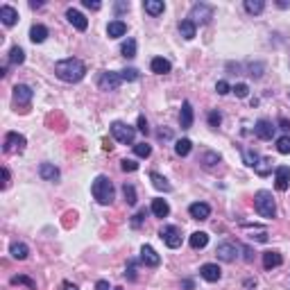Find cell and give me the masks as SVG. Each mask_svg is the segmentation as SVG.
Returning <instances> with one entry per match:
<instances>
[{"instance_id":"obj_43","label":"cell","mask_w":290,"mask_h":290,"mask_svg":"<svg viewBox=\"0 0 290 290\" xmlns=\"http://www.w3.org/2000/svg\"><path fill=\"white\" fill-rule=\"evenodd\" d=\"M145 218H148V211L141 209V211H138V213L132 218V227H134V229H138V227L143 224V220H145Z\"/></svg>"},{"instance_id":"obj_50","label":"cell","mask_w":290,"mask_h":290,"mask_svg":"<svg viewBox=\"0 0 290 290\" xmlns=\"http://www.w3.org/2000/svg\"><path fill=\"white\" fill-rule=\"evenodd\" d=\"M157 136L159 138H161V141H170V138H172V132H170V129H159V134H157Z\"/></svg>"},{"instance_id":"obj_37","label":"cell","mask_w":290,"mask_h":290,"mask_svg":"<svg viewBox=\"0 0 290 290\" xmlns=\"http://www.w3.org/2000/svg\"><path fill=\"white\" fill-rule=\"evenodd\" d=\"M12 283L14 285H19V283H23V285H28L30 290H37V283H34L30 276H25V274H19V276H12Z\"/></svg>"},{"instance_id":"obj_9","label":"cell","mask_w":290,"mask_h":290,"mask_svg":"<svg viewBox=\"0 0 290 290\" xmlns=\"http://www.w3.org/2000/svg\"><path fill=\"white\" fill-rule=\"evenodd\" d=\"M120 84H123L120 73H111V71H105L100 75V80H98V86H100L102 91H116Z\"/></svg>"},{"instance_id":"obj_40","label":"cell","mask_w":290,"mask_h":290,"mask_svg":"<svg viewBox=\"0 0 290 290\" xmlns=\"http://www.w3.org/2000/svg\"><path fill=\"white\" fill-rule=\"evenodd\" d=\"M218 161H220V154H218V152H206L204 157H202V163H204V168H213Z\"/></svg>"},{"instance_id":"obj_55","label":"cell","mask_w":290,"mask_h":290,"mask_svg":"<svg viewBox=\"0 0 290 290\" xmlns=\"http://www.w3.org/2000/svg\"><path fill=\"white\" fill-rule=\"evenodd\" d=\"M64 290H80V288H77L75 283H71V281H66V283H64Z\"/></svg>"},{"instance_id":"obj_45","label":"cell","mask_w":290,"mask_h":290,"mask_svg":"<svg viewBox=\"0 0 290 290\" xmlns=\"http://www.w3.org/2000/svg\"><path fill=\"white\" fill-rule=\"evenodd\" d=\"M125 276L129 281H136V261H129L127 263V270H125Z\"/></svg>"},{"instance_id":"obj_12","label":"cell","mask_w":290,"mask_h":290,"mask_svg":"<svg viewBox=\"0 0 290 290\" xmlns=\"http://www.w3.org/2000/svg\"><path fill=\"white\" fill-rule=\"evenodd\" d=\"M200 276L204 281H209V283H215V281H220V276H222V270H220L218 263H204V265L200 267Z\"/></svg>"},{"instance_id":"obj_26","label":"cell","mask_w":290,"mask_h":290,"mask_svg":"<svg viewBox=\"0 0 290 290\" xmlns=\"http://www.w3.org/2000/svg\"><path fill=\"white\" fill-rule=\"evenodd\" d=\"M150 181H152V186L157 190H163V193H170L172 186L168 184V179L163 175H159V172H150Z\"/></svg>"},{"instance_id":"obj_1","label":"cell","mask_w":290,"mask_h":290,"mask_svg":"<svg viewBox=\"0 0 290 290\" xmlns=\"http://www.w3.org/2000/svg\"><path fill=\"white\" fill-rule=\"evenodd\" d=\"M55 75H57L62 82L75 84V82H80L82 77L86 75V66H84L82 59L68 57V59H62V62L55 64Z\"/></svg>"},{"instance_id":"obj_13","label":"cell","mask_w":290,"mask_h":290,"mask_svg":"<svg viewBox=\"0 0 290 290\" xmlns=\"http://www.w3.org/2000/svg\"><path fill=\"white\" fill-rule=\"evenodd\" d=\"M274 186H276V190H288V186H290V168L288 166H279L274 170Z\"/></svg>"},{"instance_id":"obj_31","label":"cell","mask_w":290,"mask_h":290,"mask_svg":"<svg viewBox=\"0 0 290 290\" xmlns=\"http://www.w3.org/2000/svg\"><path fill=\"white\" fill-rule=\"evenodd\" d=\"M190 150H193V143H190L188 138H181V141L175 143V152L179 154V157H188Z\"/></svg>"},{"instance_id":"obj_22","label":"cell","mask_w":290,"mask_h":290,"mask_svg":"<svg viewBox=\"0 0 290 290\" xmlns=\"http://www.w3.org/2000/svg\"><path fill=\"white\" fill-rule=\"evenodd\" d=\"M39 175H41V179H46V181L59 179V170L53 166V163H41V166H39Z\"/></svg>"},{"instance_id":"obj_51","label":"cell","mask_w":290,"mask_h":290,"mask_svg":"<svg viewBox=\"0 0 290 290\" xmlns=\"http://www.w3.org/2000/svg\"><path fill=\"white\" fill-rule=\"evenodd\" d=\"M123 12H129V3H116V14H123Z\"/></svg>"},{"instance_id":"obj_57","label":"cell","mask_w":290,"mask_h":290,"mask_svg":"<svg viewBox=\"0 0 290 290\" xmlns=\"http://www.w3.org/2000/svg\"><path fill=\"white\" fill-rule=\"evenodd\" d=\"M184 288H186V290H193L195 285H193V281H190V279H184Z\"/></svg>"},{"instance_id":"obj_28","label":"cell","mask_w":290,"mask_h":290,"mask_svg":"<svg viewBox=\"0 0 290 290\" xmlns=\"http://www.w3.org/2000/svg\"><path fill=\"white\" fill-rule=\"evenodd\" d=\"M195 30H197V25L193 23V21H188V19L181 21V23H179V34L186 39V41H190V39H195Z\"/></svg>"},{"instance_id":"obj_49","label":"cell","mask_w":290,"mask_h":290,"mask_svg":"<svg viewBox=\"0 0 290 290\" xmlns=\"http://www.w3.org/2000/svg\"><path fill=\"white\" fill-rule=\"evenodd\" d=\"M84 7H86V10H93V12H98V10H100V3H98V0H84Z\"/></svg>"},{"instance_id":"obj_53","label":"cell","mask_w":290,"mask_h":290,"mask_svg":"<svg viewBox=\"0 0 290 290\" xmlns=\"http://www.w3.org/2000/svg\"><path fill=\"white\" fill-rule=\"evenodd\" d=\"M7 186H10V170L3 168V188H7Z\"/></svg>"},{"instance_id":"obj_24","label":"cell","mask_w":290,"mask_h":290,"mask_svg":"<svg viewBox=\"0 0 290 290\" xmlns=\"http://www.w3.org/2000/svg\"><path fill=\"white\" fill-rule=\"evenodd\" d=\"M107 34H109L111 39L125 37V34H127V25H125L123 21H111V23L107 25Z\"/></svg>"},{"instance_id":"obj_34","label":"cell","mask_w":290,"mask_h":290,"mask_svg":"<svg viewBox=\"0 0 290 290\" xmlns=\"http://www.w3.org/2000/svg\"><path fill=\"white\" fill-rule=\"evenodd\" d=\"M123 195H125V202H127L129 206L136 204L138 197H136V188H134L132 184H125V186H123Z\"/></svg>"},{"instance_id":"obj_7","label":"cell","mask_w":290,"mask_h":290,"mask_svg":"<svg viewBox=\"0 0 290 290\" xmlns=\"http://www.w3.org/2000/svg\"><path fill=\"white\" fill-rule=\"evenodd\" d=\"M159 236H161V240L170 249L181 247V231H179V227H175V224H166V227H161Z\"/></svg>"},{"instance_id":"obj_30","label":"cell","mask_w":290,"mask_h":290,"mask_svg":"<svg viewBox=\"0 0 290 290\" xmlns=\"http://www.w3.org/2000/svg\"><path fill=\"white\" fill-rule=\"evenodd\" d=\"M120 55H123L125 59L136 57V41H134V39H127V41L120 46Z\"/></svg>"},{"instance_id":"obj_11","label":"cell","mask_w":290,"mask_h":290,"mask_svg":"<svg viewBox=\"0 0 290 290\" xmlns=\"http://www.w3.org/2000/svg\"><path fill=\"white\" fill-rule=\"evenodd\" d=\"M32 95H34V91L30 89L28 84H16L14 86V102L16 105L28 107L30 102H32Z\"/></svg>"},{"instance_id":"obj_2","label":"cell","mask_w":290,"mask_h":290,"mask_svg":"<svg viewBox=\"0 0 290 290\" xmlns=\"http://www.w3.org/2000/svg\"><path fill=\"white\" fill-rule=\"evenodd\" d=\"M91 193H93L95 202H98V204H102V206L111 204V202H114V197H116L114 184H111V179H109V177H105V175H98L93 179Z\"/></svg>"},{"instance_id":"obj_6","label":"cell","mask_w":290,"mask_h":290,"mask_svg":"<svg viewBox=\"0 0 290 290\" xmlns=\"http://www.w3.org/2000/svg\"><path fill=\"white\" fill-rule=\"evenodd\" d=\"M25 145H28V141H25L23 134L19 132H10L5 136V143H3V150H5L7 154H21L25 150Z\"/></svg>"},{"instance_id":"obj_52","label":"cell","mask_w":290,"mask_h":290,"mask_svg":"<svg viewBox=\"0 0 290 290\" xmlns=\"http://www.w3.org/2000/svg\"><path fill=\"white\" fill-rule=\"evenodd\" d=\"M95 290H111V285H109V281H105V279H100L98 283H95Z\"/></svg>"},{"instance_id":"obj_5","label":"cell","mask_w":290,"mask_h":290,"mask_svg":"<svg viewBox=\"0 0 290 290\" xmlns=\"http://www.w3.org/2000/svg\"><path fill=\"white\" fill-rule=\"evenodd\" d=\"M213 19V7L206 5V3H195V5L190 7V14H188V21H193V23H209V21Z\"/></svg>"},{"instance_id":"obj_41","label":"cell","mask_w":290,"mask_h":290,"mask_svg":"<svg viewBox=\"0 0 290 290\" xmlns=\"http://www.w3.org/2000/svg\"><path fill=\"white\" fill-rule=\"evenodd\" d=\"M243 157H245V163H247L249 168H256V163L261 161V157H258L256 152H252V150H245Z\"/></svg>"},{"instance_id":"obj_21","label":"cell","mask_w":290,"mask_h":290,"mask_svg":"<svg viewBox=\"0 0 290 290\" xmlns=\"http://www.w3.org/2000/svg\"><path fill=\"white\" fill-rule=\"evenodd\" d=\"M283 263V256L279 252H263V267L272 270V267H279Z\"/></svg>"},{"instance_id":"obj_10","label":"cell","mask_w":290,"mask_h":290,"mask_svg":"<svg viewBox=\"0 0 290 290\" xmlns=\"http://www.w3.org/2000/svg\"><path fill=\"white\" fill-rule=\"evenodd\" d=\"M274 132H276V127L265 118L256 120V125H254V134H256V138H261V141H272Z\"/></svg>"},{"instance_id":"obj_4","label":"cell","mask_w":290,"mask_h":290,"mask_svg":"<svg viewBox=\"0 0 290 290\" xmlns=\"http://www.w3.org/2000/svg\"><path fill=\"white\" fill-rule=\"evenodd\" d=\"M111 136L116 138L123 145H134V136H136V129L132 125L123 123V120H114L111 123Z\"/></svg>"},{"instance_id":"obj_32","label":"cell","mask_w":290,"mask_h":290,"mask_svg":"<svg viewBox=\"0 0 290 290\" xmlns=\"http://www.w3.org/2000/svg\"><path fill=\"white\" fill-rule=\"evenodd\" d=\"M25 62V53L21 46H14L10 50V64H14V66H21V64Z\"/></svg>"},{"instance_id":"obj_18","label":"cell","mask_w":290,"mask_h":290,"mask_svg":"<svg viewBox=\"0 0 290 290\" xmlns=\"http://www.w3.org/2000/svg\"><path fill=\"white\" fill-rule=\"evenodd\" d=\"M0 21H3L7 28H12V25H16V21H19V12L10 5H3L0 7Z\"/></svg>"},{"instance_id":"obj_20","label":"cell","mask_w":290,"mask_h":290,"mask_svg":"<svg viewBox=\"0 0 290 290\" xmlns=\"http://www.w3.org/2000/svg\"><path fill=\"white\" fill-rule=\"evenodd\" d=\"M150 211H152L157 218H168V213H170V206H168V202L163 200V197H157V200H152Z\"/></svg>"},{"instance_id":"obj_14","label":"cell","mask_w":290,"mask_h":290,"mask_svg":"<svg viewBox=\"0 0 290 290\" xmlns=\"http://www.w3.org/2000/svg\"><path fill=\"white\" fill-rule=\"evenodd\" d=\"M141 261L145 263L148 267H159V265H161V256H159V254L154 252V247H150V245H143V247H141Z\"/></svg>"},{"instance_id":"obj_3","label":"cell","mask_w":290,"mask_h":290,"mask_svg":"<svg viewBox=\"0 0 290 290\" xmlns=\"http://www.w3.org/2000/svg\"><path fill=\"white\" fill-rule=\"evenodd\" d=\"M254 209L261 218H267L272 220L276 215V204H274V197H272L270 190H258L256 195H254Z\"/></svg>"},{"instance_id":"obj_19","label":"cell","mask_w":290,"mask_h":290,"mask_svg":"<svg viewBox=\"0 0 290 290\" xmlns=\"http://www.w3.org/2000/svg\"><path fill=\"white\" fill-rule=\"evenodd\" d=\"M188 243H190V247H193V249H204L206 245H209V233H206V231H195V233H190Z\"/></svg>"},{"instance_id":"obj_56","label":"cell","mask_w":290,"mask_h":290,"mask_svg":"<svg viewBox=\"0 0 290 290\" xmlns=\"http://www.w3.org/2000/svg\"><path fill=\"white\" fill-rule=\"evenodd\" d=\"M243 252H245V261H252V258H254V256H252V249H249V247H245Z\"/></svg>"},{"instance_id":"obj_23","label":"cell","mask_w":290,"mask_h":290,"mask_svg":"<svg viewBox=\"0 0 290 290\" xmlns=\"http://www.w3.org/2000/svg\"><path fill=\"white\" fill-rule=\"evenodd\" d=\"M150 68H152V73H157V75H166V73L172 71V64L163 57H154L152 64H150Z\"/></svg>"},{"instance_id":"obj_8","label":"cell","mask_w":290,"mask_h":290,"mask_svg":"<svg viewBox=\"0 0 290 290\" xmlns=\"http://www.w3.org/2000/svg\"><path fill=\"white\" fill-rule=\"evenodd\" d=\"M215 256H218L222 263H233L238 258V245L224 240V243H220L218 247H215Z\"/></svg>"},{"instance_id":"obj_47","label":"cell","mask_w":290,"mask_h":290,"mask_svg":"<svg viewBox=\"0 0 290 290\" xmlns=\"http://www.w3.org/2000/svg\"><path fill=\"white\" fill-rule=\"evenodd\" d=\"M215 91H218L220 95H227L229 91H231V86H229V84H227V82H224V80H220L218 84H215Z\"/></svg>"},{"instance_id":"obj_38","label":"cell","mask_w":290,"mask_h":290,"mask_svg":"<svg viewBox=\"0 0 290 290\" xmlns=\"http://www.w3.org/2000/svg\"><path fill=\"white\" fill-rule=\"evenodd\" d=\"M120 77H123V82H136L141 77V73L136 68H125V71H120Z\"/></svg>"},{"instance_id":"obj_27","label":"cell","mask_w":290,"mask_h":290,"mask_svg":"<svg viewBox=\"0 0 290 290\" xmlns=\"http://www.w3.org/2000/svg\"><path fill=\"white\" fill-rule=\"evenodd\" d=\"M143 10L148 12L150 16H159V14H163L166 5H163V0H145V3H143Z\"/></svg>"},{"instance_id":"obj_25","label":"cell","mask_w":290,"mask_h":290,"mask_svg":"<svg viewBox=\"0 0 290 290\" xmlns=\"http://www.w3.org/2000/svg\"><path fill=\"white\" fill-rule=\"evenodd\" d=\"M46 39H48L46 25H32V28H30V41L32 43H43Z\"/></svg>"},{"instance_id":"obj_29","label":"cell","mask_w":290,"mask_h":290,"mask_svg":"<svg viewBox=\"0 0 290 290\" xmlns=\"http://www.w3.org/2000/svg\"><path fill=\"white\" fill-rule=\"evenodd\" d=\"M10 254L16 258V261H25V258H28V254H30V247L25 243H12Z\"/></svg>"},{"instance_id":"obj_58","label":"cell","mask_w":290,"mask_h":290,"mask_svg":"<svg viewBox=\"0 0 290 290\" xmlns=\"http://www.w3.org/2000/svg\"><path fill=\"white\" fill-rule=\"evenodd\" d=\"M111 290H123V288H111Z\"/></svg>"},{"instance_id":"obj_16","label":"cell","mask_w":290,"mask_h":290,"mask_svg":"<svg viewBox=\"0 0 290 290\" xmlns=\"http://www.w3.org/2000/svg\"><path fill=\"white\" fill-rule=\"evenodd\" d=\"M66 19H68V23H71L73 28H77V30H80V32H84V30L89 28V21L84 19V14H80V12H77V10H73V7L66 12Z\"/></svg>"},{"instance_id":"obj_39","label":"cell","mask_w":290,"mask_h":290,"mask_svg":"<svg viewBox=\"0 0 290 290\" xmlns=\"http://www.w3.org/2000/svg\"><path fill=\"white\" fill-rule=\"evenodd\" d=\"M276 150L281 154H290V136H279L276 138Z\"/></svg>"},{"instance_id":"obj_42","label":"cell","mask_w":290,"mask_h":290,"mask_svg":"<svg viewBox=\"0 0 290 290\" xmlns=\"http://www.w3.org/2000/svg\"><path fill=\"white\" fill-rule=\"evenodd\" d=\"M120 168H123L125 172H136L138 170V163L134 161V159H123V161H120Z\"/></svg>"},{"instance_id":"obj_35","label":"cell","mask_w":290,"mask_h":290,"mask_svg":"<svg viewBox=\"0 0 290 290\" xmlns=\"http://www.w3.org/2000/svg\"><path fill=\"white\" fill-rule=\"evenodd\" d=\"M134 154L141 159H148L152 154V148H150L148 143H134Z\"/></svg>"},{"instance_id":"obj_33","label":"cell","mask_w":290,"mask_h":290,"mask_svg":"<svg viewBox=\"0 0 290 290\" xmlns=\"http://www.w3.org/2000/svg\"><path fill=\"white\" fill-rule=\"evenodd\" d=\"M245 10H247L249 14H261V12L265 10V3H263V0H245Z\"/></svg>"},{"instance_id":"obj_15","label":"cell","mask_w":290,"mask_h":290,"mask_svg":"<svg viewBox=\"0 0 290 290\" xmlns=\"http://www.w3.org/2000/svg\"><path fill=\"white\" fill-rule=\"evenodd\" d=\"M188 213L193 220H206L211 215V206L204 204V202H195V204L188 206Z\"/></svg>"},{"instance_id":"obj_46","label":"cell","mask_w":290,"mask_h":290,"mask_svg":"<svg viewBox=\"0 0 290 290\" xmlns=\"http://www.w3.org/2000/svg\"><path fill=\"white\" fill-rule=\"evenodd\" d=\"M220 123H222L220 111H211V114H209V125H211V127H220Z\"/></svg>"},{"instance_id":"obj_17","label":"cell","mask_w":290,"mask_h":290,"mask_svg":"<svg viewBox=\"0 0 290 290\" xmlns=\"http://www.w3.org/2000/svg\"><path fill=\"white\" fill-rule=\"evenodd\" d=\"M193 107H190L188 100H184V105H181V111H179V125L181 129H190L193 127Z\"/></svg>"},{"instance_id":"obj_44","label":"cell","mask_w":290,"mask_h":290,"mask_svg":"<svg viewBox=\"0 0 290 290\" xmlns=\"http://www.w3.org/2000/svg\"><path fill=\"white\" fill-rule=\"evenodd\" d=\"M231 91H233V93H236V98H247V93H249V86L240 82V84H236V86H233Z\"/></svg>"},{"instance_id":"obj_36","label":"cell","mask_w":290,"mask_h":290,"mask_svg":"<svg viewBox=\"0 0 290 290\" xmlns=\"http://www.w3.org/2000/svg\"><path fill=\"white\" fill-rule=\"evenodd\" d=\"M254 170L258 172L261 177H265V175H270V170H272V166H270V159H265V157H261V161L256 163V168Z\"/></svg>"},{"instance_id":"obj_54","label":"cell","mask_w":290,"mask_h":290,"mask_svg":"<svg viewBox=\"0 0 290 290\" xmlns=\"http://www.w3.org/2000/svg\"><path fill=\"white\" fill-rule=\"evenodd\" d=\"M279 125H281V129H285V132H288V129H290V123H288V120H285V118H281V120H279Z\"/></svg>"},{"instance_id":"obj_48","label":"cell","mask_w":290,"mask_h":290,"mask_svg":"<svg viewBox=\"0 0 290 290\" xmlns=\"http://www.w3.org/2000/svg\"><path fill=\"white\" fill-rule=\"evenodd\" d=\"M138 132L141 134H148L150 132V127H148V120H145V116H138Z\"/></svg>"}]
</instances>
